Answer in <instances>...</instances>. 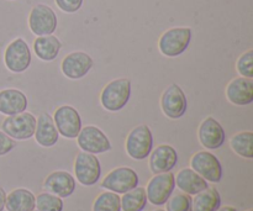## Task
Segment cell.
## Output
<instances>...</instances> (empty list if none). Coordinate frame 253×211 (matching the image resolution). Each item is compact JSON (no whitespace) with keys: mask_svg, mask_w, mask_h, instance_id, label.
<instances>
[{"mask_svg":"<svg viewBox=\"0 0 253 211\" xmlns=\"http://www.w3.org/2000/svg\"><path fill=\"white\" fill-rule=\"evenodd\" d=\"M61 41L53 35L39 36L34 42L35 53L43 62H51L56 59L61 51Z\"/></svg>","mask_w":253,"mask_h":211,"instance_id":"23","label":"cell"},{"mask_svg":"<svg viewBox=\"0 0 253 211\" xmlns=\"http://www.w3.org/2000/svg\"><path fill=\"white\" fill-rule=\"evenodd\" d=\"M198 138H199L200 145L208 150H217L221 147L225 142V130L221 124L216 119L209 118L205 119L199 126L198 130Z\"/></svg>","mask_w":253,"mask_h":211,"instance_id":"15","label":"cell"},{"mask_svg":"<svg viewBox=\"0 0 253 211\" xmlns=\"http://www.w3.org/2000/svg\"><path fill=\"white\" fill-rule=\"evenodd\" d=\"M94 61L88 53L82 51L72 52L67 54L61 63L62 73L69 79H82L89 73L93 67Z\"/></svg>","mask_w":253,"mask_h":211,"instance_id":"14","label":"cell"},{"mask_svg":"<svg viewBox=\"0 0 253 211\" xmlns=\"http://www.w3.org/2000/svg\"><path fill=\"white\" fill-rule=\"evenodd\" d=\"M161 108L167 118L175 120L187 113L188 101L184 91L177 84H170L161 96Z\"/></svg>","mask_w":253,"mask_h":211,"instance_id":"13","label":"cell"},{"mask_svg":"<svg viewBox=\"0 0 253 211\" xmlns=\"http://www.w3.org/2000/svg\"><path fill=\"white\" fill-rule=\"evenodd\" d=\"M54 1L62 11L68 12V14L77 12L83 5V0H54Z\"/></svg>","mask_w":253,"mask_h":211,"instance_id":"31","label":"cell"},{"mask_svg":"<svg viewBox=\"0 0 253 211\" xmlns=\"http://www.w3.org/2000/svg\"><path fill=\"white\" fill-rule=\"evenodd\" d=\"M34 211H37V210H34Z\"/></svg>","mask_w":253,"mask_h":211,"instance_id":"37","label":"cell"},{"mask_svg":"<svg viewBox=\"0 0 253 211\" xmlns=\"http://www.w3.org/2000/svg\"><path fill=\"white\" fill-rule=\"evenodd\" d=\"M138 174L130 167H119L106 174L101 182V188L116 194H124L138 187Z\"/></svg>","mask_w":253,"mask_h":211,"instance_id":"8","label":"cell"},{"mask_svg":"<svg viewBox=\"0 0 253 211\" xmlns=\"http://www.w3.org/2000/svg\"><path fill=\"white\" fill-rule=\"evenodd\" d=\"M167 211H192V195L173 192L167 200Z\"/></svg>","mask_w":253,"mask_h":211,"instance_id":"29","label":"cell"},{"mask_svg":"<svg viewBox=\"0 0 253 211\" xmlns=\"http://www.w3.org/2000/svg\"><path fill=\"white\" fill-rule=\"evenodd\" d=\"M236 69L241 77L253 79V49H249L237 59Z\"/></svg>","mask_w":253,"mask_h":211,"instance_id":"30","label":"cell"},{"mask_svg":"<svg viewBox=\"0 0 253 211\" xmlns=\"http://www.w3.org/2000/svg\"><path fill=\"white\" fill-rule=\"evenodd\" d=\"M1 128L12 140H29L35 135L36 118L27 111L16 114V115L6 116V119L2 121Z\"/></svg>","mask_w":253,"mask_h":211,"instance_id":"4","label":"cell"},{"mask_svg":"<svg viewBox=\"0 0 253 211\" xmlns=\"http://www.w3.org/2000/svg\"><path fill=\"white\" fill-rule=\"evenodd\" d=\"M216 211H237L234 207H230V205H225V207H220Z\"/></svg>","mask_w":253,"mask_h":211,"instance_id":"34","label":"cell"},{"mask_svg":"<svg viewBox=\"0 0 253 211\" xmlns=\"http://www.w3.org/2000/svg\"><path fill=\"white\" fill-rule=\"evenodd\" d=\"M226 98L237 106L250 105L253 101V79L239 77L227 84Z\"/></svg>","mask_w":253,"mask_h":211,"instance_id":"18","label":"cell"},{"mask_svg":"<svg viewBox=\"0 0 253 211\" xmlns=\"http://www.w3.org/2000/svg\"><path fill=\"white\" fill-rule=\"evenodd\" d=\"M175 182L172 172L155 174L146 187L147 200L156 207H162L174 192Z\"/></svg>","mask_w":253,"mask_h":211,"instance_id":"5","label":"cell"},{"mask_svg":"<svg viewBox=\"0 0 253 211\" xmlns=\"http://www.w3.org/2000/svg\"><path fill=\"white\" fill-rule=\"evenodd\" d=\"M29 106L26 95L19 89H4L0 91V114L6 116L26 111Z\"/></svg>","mask_w":253,"mask_h":211,"instance_id":"19","label":"cell"},{"mask_svg":"<svg viewBox=\"0 0 253 211\" xmlns=\"http://www.w3.org/2000/svg\"><path fill=\"white\" fill-rule=\"evenodd\" d=\"M77 143L82 151L93 155H100L111 150V143L108 136L94 125L82 127L77 136Z\"/></svg>","mask_w":253,"mask_h":211,"instance_id":"10","label":"cell"},{"mask_svg":"<svg viewBox=\"0 0 253 211\" xmlns=\"http://www.w3.org/2000/svg\"><path fill=\"white\" fill-rule=\"evenodd\" d=\"M34 136L36 142L42 147H52L58 142L59 133L54 125L53 119L48 113H42L37 118Z\"/></svg>","mask_w":253,"mask_h":211,"instance_id":"20","label":"cell"},{"mask_svg":"<svg viewBox=\"0 0 253 211\" xmlns=\"http://www.w3.org/2000/svg\"><path fill=\"white\" fill-rule=\"evenodd\" d=\"M192 41V29L173 27L167 30L158 41L161 53L167 57H178L187 51Z\"/></svg>","mask_w":253,"mask_h":211,"instance_id":"3","label":"cell"},{"mask_svg":"<svg viewBox=\"0 0 253 211\" xmlns=\"http://www.w3.org/2000/svg\"><path fill=\"white\" fill-rule=\"evenodd\" d=\"M221 207V197L215 188L198 193L192 199V211H216Z\"/></svg>","mask_w":253,"mask_h":211,"instance_id":"24","label":"cell"},{"mask_svg":"<svg viewBox=\"0 0 253 211\" xmlns=\"http://www.w3.org/2000/svg\"><path fill=\"white\" fill-rule=\"evenodd\" d=\"M178 162V153L169 145H160L151 151L148 166L153 174L170 172Z\"/></svg>","mask_w":253,"mask_h":211,"instance_id":"16","label":"cell"},{"mask_svg":"<svg viewBox=\"0 0 253 211\" xmlns=\"http://www.w3.org/2000/svg\"><path fill=\"white\" fill-rule=\"evenodd\" d=\"M74 173L76 178L82 185L91 187L101 175V166L95 155L88 152H79L74 161Z\"/></svg>","mask_w":253,"mask_h":211,"instance_id":"7","label":"cell"},{"mask_svg":"<svg viewBox=\"0 0 253 211\" xmlns=\"http://www.w3.org/2000/svg\"><path fill=\"white\" fill-rule=\"evenodd\" d=\"M63 200L48 192L41 193L36 197L35 209L37 211H63Z\"/></svg>","mask_w":253,"mask_h":211,"instance_id":"28","label":"cell"},{"mask_svg":"<svg viewBox=\"0 0 253 211\" xmlns=\"http://www.w3.org/2000/svg\"><path fill=\"white\" fill-rule=\"evenodd\" d=\"M43 189L59 198H68L76 190V179L66 170H56L47 175Z\"/></svg>","mask_w":253,"mask_h":211,"instance_id":"17","label":"cell"},{"mask_svg":"<svg viewBox=\"0 0 253 211\" xmlns=\"http://www.w3.org/2000/svg\"><path fill=\"white\" fill-rule=\"evenodd\" d=\"M5 200H6V193L0 187V211H4L5 209Z\"/></svg>","mask_w":253,"mask_h":211,"instance_id":"33","label":"cell"},{"mask_svg":"<svg viewBox=\"0 0 253 211\" xmlns=\"http://www.w3.org/2000/svg\"><path fill=\"white\" fill-rule=\"evenodd\" d=\"M15 140L7 136L4 131H0V156H5L11 152L15 147Z\"/></svg>","mask_w":253,"mask_h":211,"instance_id":"32","label":"cell"},{"mask_svg":"<svg viewBox=\"0 0 253 211\" xmlns=\"http://www.w3.org/2000/svg\"><path fill=\"white\" fill-rule=\"evenodd\" d=\"M4 63L12 73H24L31 64V51L22 39H15L4 52Z\"/></svg>","mask_w":253,"mask_h":211,"instance_id":"9","label":"cell"},{"mask_svg":"<svg viewBox=\"0 0 253 211\" xmlns=\"http://www.w3.org/2000/svg\"><path fill=\"white\" fill-rule=\"evenodd\" d=\"M190 168L207 182L219 183L222 179V166L219 158L209 151L197 152L190 160Z\"/></svg>","mask_w":253,"mask_h":211,"instance_id":"6","label":"cell"},{"mask_svg":"<svg viewBox=\"0 0 253 211\" xmlns=\"http://www.w3.org/2000/svg\"><path fill=\"white\" fill-rule=\"evenodd\" d=\"M232 151L240 157L252 160L253 158V133L251 131H241L230 138Z\"/></svg>","mask_w":253,"mask_h":211,"instance_id":"26","label":"cell"},{"mask_svg":"<svg viewBox=\"0 0 253 211\" xmlns=\"http://www.w3.org/2000/svg\"><path fill=\"white\" fill-rule=\"evenodd\" d=\"M131 96V81L119 78L109 82L100 94V103L110 113L120 111L127 105Z\"/></svg>","mask_w":253,"mask_h":211,"instance_id":"1","label":"cell"},{"mask_svg":"<svg viewBox=\"0 0 253 211\" xmlns=\"http://www.w3.org/2000/svg\"><path fill=\"white\" fill-rule=\"evenodd\" d=\"M147 195L145 188L136 187L124 193L120 198L123 211H142L147 205Z\"/></svg>","mask_w":253,"mask_h":211,"instance_id":"25","label":"cell"},{"mask_svg":"<svg viewBox=\"0 0 253 211\" xmlns=\"http://www.w3.org/2000/svg\"><path fill=\"white\" fill-rule=\"evenodd\" d=\"M29 26L36 36L52 35L57 29V16L53 10L44 4L32 7L29 16Z\"/></svg>","mask_w":253,"mask_h":211,"instance_id":"12","label":"cell"},{"mask_svg":"<svg viewBox=\"0 0 253 211\" xmlns=\"http://www.w3.org/2000/svg\"><path fill=\"white\" fill-rule=\"evenodd\" d=\"M125 150L128 157L142 161L150 156L153 150V135L147 125H138L130 131L126 137Z\"/></svg>","mask_w":253,"mask_h":211,"instance_id":"2","label":"cell"},{"mask_svg":"<svg viewBox=\"0 0 253 211\" xmlns=\"http://www.w3.org/2000/svg\"><path fill=\"white\" fill-rule=\"evenodd\" d=\"M155 211H165V210H162V209H157V210H155Z\"/></svg>","mask_w":253,"mask_h":211,"instance_id":"35","label":"cell"},{"mask_svg":"<svg viewBox=\"0 0 253 211\" xmlns=\"http://www.w3.org/2000/svg\"><path fill=\"white\" fill-rule=\"evenodd\" d=\"M93 211H121L120 197L113 192L101 193L94 200Z\"/></svg>","mask_w":253,"mask_h":211,"instance_id":"27","label":"cell"},{"mask_svg":"<svg viewBox=\"0 0 253 211\" xmlns=\"http://www.w3.org/2000/svg\"><path fill=\"white\" fill-rule=\"evenodd\" d=\"M36 197L25 188H17L6 195L5 209L7 211H34Z\"/></svg>","mask_w":253,"mask_h":211,"instance_id":"22","label":"cell"},{"mask_svg":"<svg viewBox=\"0 0 253 211\" xmlns=\"http://www.w3.org/2000/svg\"><path fill=\"white\" fill-rule=\"evenodd\" d=\"M247 211H253V210H252V209H250V210H247Z\"/></svg>","mask_w":253,"mask_h":211,"instance_id":"36","label":"cell"},{"mask_svg":"<svg viewBox=\"0 0 253 211\" xmlns=\"http://www.w3.org/2000/svg\"><path fill=\"white\" fill-rule=\"evenodd\" d=\"M54 125L59 135L66 138H77L82 130V118L78 110L71 105H62L53 115Z\"/></svg>","mask_w":253,"mask_h":211,"instance_id":"11","label":"cell"},{"mask_svg":"<svg viewBox=\"0 0 253 211\" xmlns=\"http://www.w3.org/2000/svg\"><path fill=\"white\" fill-rule=\"evenodd\" d=\"M175 187L188 195H195L207 189L209 185L203 177H200L192 168L180 169L174 177Z\"/></svg>","mask_w":253,"mask_h":211,"instance_id":"21","label":"cell"}]
</instances>
